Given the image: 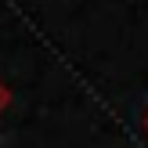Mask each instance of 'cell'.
Returning <instances> with one entry per match:
<instances>
[{
  "label": "cell",
  "mask_w": 148,
  "mask_h": 148,
  "mask_svg": "<svg viewBox=\"0 0 148 148\" xmlns=\"http://www.w3.org/2000/svg\"><path fill=\"white\" fill-rule=\"evenodd\" d=\"M7 105H11V90H7V83L0 79V116L7 112Z\"/></svg>",
  "instance_id": "obj_1"
},
{
  "label": "cell",
  "mask_w": 148,
  "mask_h": 148,
  "mask_svg": "<svg viewBox=\"0 0 148 148\" xmlns=\"http://www.w3.org/2000/svg\"><path fill=\"white\" fill-rule=\"evenodd\" d=\"M145 130H148V112H145Z\"/></svg>",
  "instance_id": "obj_2"
}]
</instances>
